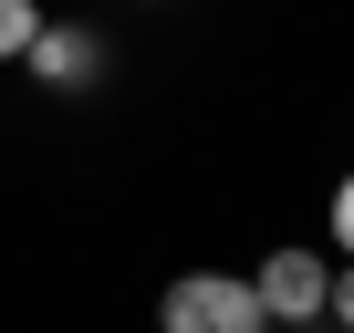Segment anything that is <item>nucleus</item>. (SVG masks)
<instances>
[{"instance_id": "nucleus-2", "label": "nucleus", "mask_w": 354, "mask_h": 333, "mask_svg": "<svg viewBox=\"0 0 354 333\" xmlns=\"http://www.w3.org/2000/svg\"><path fill=\"white\" fill-rule=\"evenodd\" d=\"M21 63H32L53 94H94V84H104V32H84V21H42Z\"/></svg>"}, {"instance_id": "nucleus-1", "label": "nucleus", "mask_w": 354, "mask_h": 333, "mask_svg": "<svg viewBox=\"0 0 354 333\" xmlns=\"http://www.w3.org/2000/svg\"><path fill=\"white\" fill-rule=\"evenodd\" d=\"M156 333H271V312H261L250 281H230V271H188V281H167Z\"/></svg>"}, {"instance_id": "nucleus-5", "label": "nucleus", "mask_w": 354, "mask_h": 333, "mask_svg": "<svg viewBox=\"0 0 354 333\" xmlns=\"http://www.w3.org/2000/svg\"><path fill=\"white\" fill-rule=\"evenodd\" d=\"M333 250L354 260V166H344V188H333Z\"/></svg>"}, {"instance_id": "nucleus-6", "label": "nucleus", "mask_w": 354, "mask_h": 333, "mask_svg": "<svg viewBox=\"0 0 354 333\" xmlns=\"http://www.w3.org/2000/svg\"><path fill=\"white\" fill-rule=\"evenodd\" d=\"M323 312H333V323H344V333H354V260H344V271H333V292H323Z\"/></svg>"}, {"instance_id": "nucleus-4", "label": "nucleus", "mask_w": 354, "mask_h": 333, "mask_svg": "<svg viewBox=\"0 0 354 333\" xmlns=\"http://www.w3.org/2000/svg\"><path fill=\"white\" fill-rule=\"evenodd\" d=\"M32 32H42L32 0H0V63H21V53H32Z\"/></svg>"}, {"instance_id": "nucleus-3", "label": "nucleus", "mask_w": 354, "mask_h": 333, "mask_svg": "<svg viewBox=\"0 0 354 333\" xmlns=\"http://www.w3.org/2000/svg\"><path fill=\"white\" fill-rule=\"evenodd\" d=\"M250 292H261V312H271V323H313V312H323V292H333V271H323L313 250H271V260L250 271Z\"/></svg>"}]
</instances>
